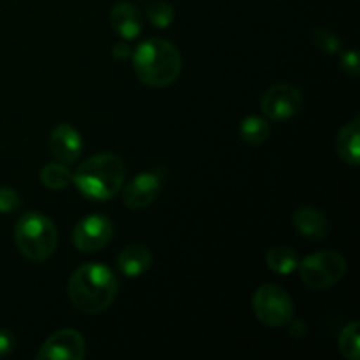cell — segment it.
<instances>
[{
  "instance_id": "6da1fadb",
  "label": "cell",
  "mask_w": 360,
  "mask_h": 360,
  "mask_svg": "<svg viewBox=\"0 0 360 360\" xmlns=\"http://www.w3.org/2000/svg\"><path fill=\"white\" fill-rule=\"evenodd\" d=\"M118 278L102 264H84L69 280V299L79 311L95 315L108 309L118 294Z\"/></svg>"
},
{
  "instance_id": "7a4b0ae2",
  "label": "cell",
  "mask_w": 360,
  "mask_h": 360,
  "mask_svg": "<svg viewBox=\"0 0 360 360\" xmlns=\"http://www.w3.org/2000/svg\"><path fill=\"white\" fill-rule=\"evenodd\" d=\"M134 72L144 84L162 88L172 84L181 72V55L178 48L160 37L141 42L132 51Z\"/></svg>"
},
{
  "instance_id": "3957f363",
  "label": "cell",
  "mask_w": 360,
  "mask_h": 360,
  "mask_svg": "<svg viewBox=\"0 0 360 360\" xmlns=\"http://www.w3.org/2000/svg\"><path fill=\"white\" fill-rule=\"evenodd\" d=\"M125 181V165L116 155L101 153L88 158L74 172L72 183L91 200H109L116 197Z\"/></svg>"
},
{
  "instance_id": "277c9868",
  "label": "cell",
  "mask_w": 360,
  "mask_h": 360,
  "mask_svg": "<svg viewBox=\"0 0 360 360\" xmlns=\"http://www.w3.org/2000/svg\"><path fill=\"white\" fill-rule=\"evenodd\" d=\"M18 250L30 262H44L55 253L58 232L46 214L28 211L14 227Z\"/></svg>"
},
{
  "instance_id": "5b68a950",
  "label": "cell",
  "mask_w": 360,
  "mask_h": 360,
  "mask_svg": "<svg viewBox=\"0 0 360 360\" xmlns=\"http://www.w3.org/2000/svg\"><path fill=\"white\" fill-rule=\"evenodd\" d=\"M299 274L302 283L311 290H326L341 281L347 274V260L338 252H319L299 260Z\"/></svg>"
},
{
  "instance_id": "8992f818",
  "label": "cell",
  "mask_w": 360,
  "mask_h": 360,
  "mask_svg": "<svg viewBox=\"0 0 360 360\" xmlns=\"http://www.w3.org/2000/svg\"><path fill=\"white\" fill-rule=\"evenodd\" d=\"M253 313L267 327H283L294 319V302L281 287L262 285L253 294Z\"/></svg>"
},
{
  "instance_id": "52a82bcc",
  "label": "cell",
  "mask_w": 360,
  "mask_h": 360,
  "mask_svg": "<svg viewBox=\"0 0 360 360\" xmlns=\"http://www.w3.org/2000/svg\"><path fill=\"white\" fill-rule=\"evenodd\" d=\"M302 94L294 84H276L271 86L260 98V109L264 116L273 122H285L302 109Z\"/></svg>"
},
{
  "instance_id": "ba28073f",
  "label": "cell",
  "mask_w": 360,
  "mask_h": 360,
  "mask_svg": "<svg viewBox=\"0 0 360 360\" xmlns=\"http://www.w3.org/2000/svg\"><path fill=\"white\" fill-rule=\"evenodd\" d=\"M115 234L112 221L104 214H88L77 221L72 232V243L79 252L94 253L104 248Z\"/></svg>"
},
{
  "instance_id": "9c48e42d",
  "label": "cell",
  "mask_w": 360,
  "mask_h": 360,
  "mask_svg": "<svg viewBox=\"0 0 360 360\" xmlns=\"http://www.w3.org/2000/svg\"><path fill=\"white\" fill-rule=\"evenodd\" d=\"M86 343L76 329H60L44 341L37 352L39 360H83Z\"/></svg>"
},
{
  "instance_id": "30bf717a",
  "label": "cell",
  "mask_w": 360,
  "mask_h": 360,
  "mask_svg": "<svg viewBox=\"0 0 360 360\" xmlns=\"http://www.w3.org/2000/svg\"><path fill=\"white\" fill-rule=\"evenodd\" d=\"M160 178L153 172H141L123 188V204L130 210H143L153 204L160 195Z\"/></svg>"
},
{
  "instance_id": "8fae6325",
  "label": "cell",
  "mask_w": 360,
  "mask_h": 360,
  "mask_svg": "<svg viewBox=\"0 0 360 360\" xmlns=\"http://www.w3.org/2000/svg\"><path fill=\"white\" fill-rule=\"evenodd\" d=\"M49 150L60 164H74L83 151L81 134L72 125H56L49 134Z\"/></svg>"
},
{
  "instance_id": "7c38bea8",
  "label": "cell",
  "mask_w": 360,
  "mask_h": 360,
  "mask_svg": "<svg viewBox=\"0 0 360 360\" xmlns=\"http://www.w3.org/2000/svg\"><path fill=\"white\" fill-rule=\"evenodd\" d=\"M111 25L120 37L130 41L143 32V16L134 4L118 2L111 9Z\"/></svg>"
},
{
  "instance_id": "4fadbf2b",
  "label": "cell",
  "mask_w": 360,
  "mask_h": 360,
  "mask_svg": "<svg viewBox=\"0 0 360 360\" xmlns=\"http://www.w3.org/2000/svg\"><path fill=\"white\" fill-rule=\"evenodd\" d=\"M292 224L301 236L308 239H323L329 234L327 218L319 210L309 206H302L292 214Z\"/></svg>"
},
{
  "instance_id": "5bb4252c",
  "label": "cell",
  "mask_w": 360,
  "mask_h": 360,
  "mask_svg": "<svg viewBox=\"0 0 360 360\" xmlns=\"http://www.w3.org/2000/svg\"><path fill=\"white\" fill-rule=\"evenodd\" d=\"M151 252L143 245H130L118 255V269L127 278H139L150 269Z\"/></svg>"
},
{
  "instance_id": "9a60e30c",
  "label": "cell",
  "mask_w": 360,
  "mask_h": 360,
  "mask_svg": "<svg viewBox=\"0 0 360 360\" xmlns=\"http://www.w3.org/2000/svg\"><path fill=\"white\" fill-rule=\"evenodd\" d=\"M359 137H360V122L359 118H355L354 122L347 123V125L340 130L336 139V150H338V155L341 157V160L348 165H354V167H357L359 158H360Z\"/></svg>"
},
{
  "instance_id": "2e32d148",
  "label": "cell",
  "mask_w": 360,
  "mask_h": 360,
  "mask_svg": "<svg viewBox=\"0 0 360 360\" xmlns=\"http://www.w3.org/2000/svg\"><path fill=\"white\" fill-rule=\"evenodd\" d=\"M267 267L278 274H290L297 269L299 257L288 246H274L267 252L266 257Z\"/></svg>"
},
{
  "instance_id": "e0dca14e",
  "label": "cell",
  "mask_w": 360,
  "mask_h": 360,
  "mask_svg": "<svg viewBox=\"0 0 360 360\" xmlns=\"http://www.w3.org/2000/svg\"><path fill=\"white\" fill-rule=\"evenodd\" d=\"M239 134L245 143L257 146V144L266 143L267 137L271 136V125L262 116H248L241 122Z\"/></svg>"
},
{
  "instance_id": "ac0fdd59",
  "label": "cell",
  "mask_w": 360,
  "mask_h": 360,
  "mask_svg": "<svg viewBox=\"0 0 360 360\" xmlns=\"http://www.w3.org/2000/svg\"><path fill=\"white\" fill-rule=\"evenodd\" d=\"M72 172L65 164H48L41 171V181L49 190H63L72 183Z\"/></svg>"
},
{
  "instance_id": "d6986e66",
  "label": "cell",
  "mask_w": 360,
  "mask_h": 360,
  "mask_svg": "<svg viewBox=\"0 0 360 360\" xmlns=\"http://www.w3.org/2000/svg\"><path fill=\"white\" fill-rule=\"evenodd\" d=\"M359 322H352L345 327L340 334V350L341 354L350 360H359L360 357V340H359Z\"/></svg>"
},
{
  "instance_id": "ffe728a7",
  "label": "cell",
  "mask_w": 360,
  "mask_h": 360,
  "mask_svg": "<svg viewBox=\"0 0 360 360\" xmlns=\"http://www.w3.org/2000/svg\"><path fill=\"white\" fill-rule=\"evenodd\" d=\"M146 16L150 18L151 23L158 28H167L174 20V11L167 2L155 0L146 7Z\"/></svg>"
},
{
  "instance_id": "44dd1931",
  "label": "cell",
  "mask_w": 360,
  "mask_h": 360,
  "mask_svg": "<svg viewBox=\"0 0 360 360\" xmlns=\"http://www.w3.org/2000/svg\"><path fill=\"white\" fill-rule=\"evenodd\" d=\"M313 44L320 49V51L333 55L341 49V41L334 32L327 30V28H315L313 30Z\"/></svg>"
},
{
  "instance_id": "7402d4cb",
  "label": "cell",
  "mask_w": 360,
  "mask_h": 360,
  "mask_svg": "<svg viewBox=\"0 0 360 360\" xmlns=\"http://www.w3.org/2000/svg\"><path fill=\"white\" fill-rule=\"evenodd\" d=\"M21 199L11 186H0V213H14L20 210Z\"/></svg>"
},
{
  "instance_id": "603a6c76",
  "label": "cell",
  "mask_w": 360,
  "mask_h": 360,
  "mask_svg": "<svg viewBox=\"0 0 360 360\" xmlns=\"http://www.w3.org/2000/svg\"><path fill=\"white\" fill-rule=\"evenodd\" d=\"M341 67L347 74L350 76L357 77L360 74V62H359V55L355 49H348V51L341 53Z\"/></svg>"
},
{
  "instance_id": "cb8c5ba5",
  "label": "cell",
  "mask_w": 360,
  "mask_h": 360,
  "mask_svg": "<svg viewBox=\"0 0 360 360\" xmlns=\"http://www.w3.org/2000/svg\"><path fill=\"white\" fill-rule=\"evenodd\" d=\"M16 347V338L11 330H0V357H6Z\"/></svg>"
},
{
  "instance_id": "d4e9b609",
  "label": "cell",
  "mask_w": 360,
  "mask_h": 360,
  "mask_svg": "<svg viewBox=\"0 0 360 360\" xmlns=\"http://www.w3.org/2000/svg\"><path fill=\"white\" fill-rule=\"evenodd\" d=\"M287 326H288V334H290V336L301 338V336H304V334H306V326L301 322V320L292 319L290 322L287 323Z\"/></svg>"
},
{
  "instance_id": "484cf974",
  "label": "cell",
  "mask_w": 360,
  "mask_h": 360,
  "mask_svg": "<svg viewBox=\"0 0 360 360\" xmlns=\"http://www.w3.org/2000/svg\"><path fill=\"white\" fill-rule=\"evenodd\" d=\"M112 55L118 60H125L132 55V49H130V46L127 44V42H118V44H115V48H112Z\"/></svg>"
}]
</instances>
